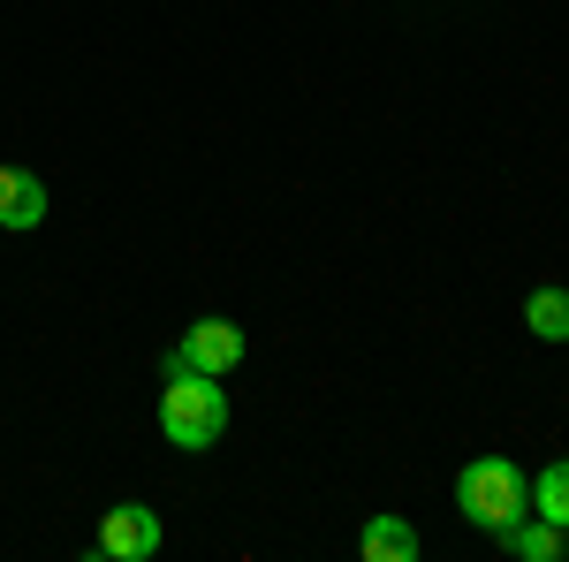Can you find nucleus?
<instances>
[{
    "instance_id": "f257e3e1",
    "label": "nucleus",
    "mask_w": 569,
    "mask_h": 562,
    "mask_svg": "<svg viewBox=\"0 0 569 562\" xmlns=\"http://www.w3.org/2000/svg\"><path fill=\"white\" fill-rule=\"evenodd\" d=\"M160 433L182 456H206L228 433V388H220L213 373H190V365L168 373V388H160Z\"/></svg>"
},
{
    "instance_id": "f03ea898",
    "label": "nucleus",
    "mask_w": 569,
    "mask_h": 562,
    "mask_svg": "<svg viewBox=\"0 0 569 562\" xmlns=\"http://www.w3.org/2000/svg\"><path fill=\"white\" fill-rule=\"evenodd\" d=\"M456 510L479 524V532H509L517 517H531V479L509 464V456H479V464H463L456 472Z\"/></svg>"
},
{
    "instance_id": "7ed1b4c3",
    "label": "nucleus",
    "mask_w": 569,
    "mask_h": 562,
    "mask_svg": "<svg viewBox=\"0 0 569 562\" xmlns=\"http://www.w3.org/2000/svg\"><path fill=\"white\" fill-rule=\"evenodd\" d=\"M176 357L190 365V373H236L243 365V327L236 319H220V312H206L198 327H182V343H176Z\"/></svg>"
},
{
    "instance_id": "20e7f679",
    "label": "nucleus",
    "mask_w": 569,
    "mask_h": 562,
    "mask_svg": "<svg viewBox=\"0 0 569 562\" xmlns=\"http://www.w3.org/2000/svg\"><path fill=\"white\" fill-rule=\"evenodd\" d=\"M99 555H114V562L160 555V510H144V502H114V510L99 517Z\"/></svg>"
},
{
    "instance_id": "39448f33",
    "label": "nucleus",
    "mask_w": 569,
    "mask_h": 562,
    "mask_svg": "<svg viewBox=\"0 0 569 562\" xmlns=\"http://www.w3.org/2000/svg\"><path fill=\"white\" fill-rule=\"evenodd\" d=\"M357 555H365V562H418V555H426V540H418V524H410V517L380 510V517H365V532H357Z\"/></svg>"
},
{
    "instance_id": "423d86ee",
    "label": "nucleus",
    "mask_w": 569,
    "mask_h": 562,
    "mask_svg": "<svg viewBox=\"0 0 569 562\" xmlns=\"http://www.w3.org/2000/svg\"><path fill=\"white\" fill-rule=\"evenodd\" d=\"M46 220V183L31 168H0V228H39Z\"/></svg>"
},
{
    "instance_id": "0eeeda50",
    "label": "nucleus",
    "mask_w": 569,
    "mask_h": 562,
    "mask_svg": "<svg viewBox=\"0 0 569 562\" xmlns=\"http://www.w3.org/2000/svg\"><path fill=\"white\" fill-rule=\"evenodd\" d=\"M525 327L539 343H569V289H531L525 297Z\"/></svg>"
},
{
    "instance_id": "6e6552de",
    "label": "nucleus",
    "mask_w": 569,
    "mask_h": 562,
    "mask_svg": "<svg viewBox=\"0 0 569 562\" xmlns=\"http://www.w3.org/2000/svg\"><path fill=\"white\" fill-rule=\"evenodd\" d=\"M531 517H547V524L569 532V456H555L547 472L531 479Z\"/></svg>"
}]
</instances>
